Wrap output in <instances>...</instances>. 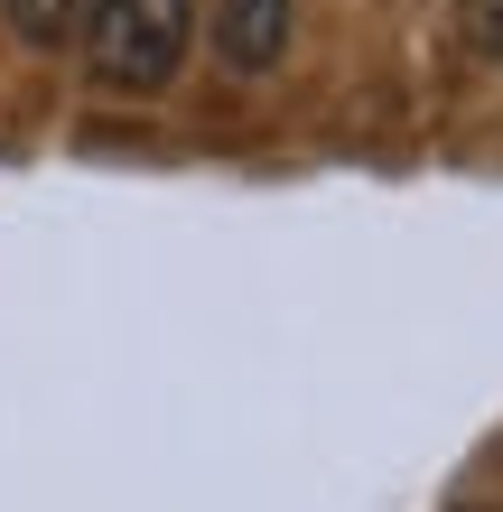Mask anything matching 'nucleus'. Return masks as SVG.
<instances>
[{
    "mask_svg": "<svg viewBox=\"0 0 503 512\" xmlns=\"http://www.w3.org/2000/svg\"><path fill=\"white\" fill-rule=\"evenodd\" d=\"M75 38L103 94H168L196 47V0H94Z\"/></svg>",
    "mask_w": 503,
    "mask_h": 512,
    "instance_id": "1",
    "label": "nucleus"
},
{
    "mask_svg": "<svg viewBox=\"0 0 503 512\" xmlns=\"http://www.w3.org/2000/svg\"><path fill=\"white\" fill-rule=\"evenodd\" d=\"M299 38V0H215V56L233 75H271Z\"/></svg>",
    "mask_w": 503,
    "mask_h": 512,
    "instance_id": "2",
    "label": "nucleus"
},
{
    "mask_svg": "<svg viewBox=\"0 0 503 512\" xmlns=\"http://www.w3.org/2000/svg\"><path fill=\"white\" fill-rule=\"evenodd\" d=\"M84 10H94V0H0V19H10L19 47H66L84 28Z\"/></svg>",
    "mask_w": 503,
    "mask_h": 512,
    "instance_id": "3",
    "label": "nucleus"
},
{
    "mask_svg": "<svg viewBox=\"0 0 503 512\" xmlns=\"http://www.w3.org/2000/svg\"><path fill=\"white\" fill-rule=\"evenodd\" d=\"M457 38H466V56L503 66V0H457Z\"/></svg>",
    "mask_w": 503,
    "mask_h": 512,
    "instance_id": "4",
    "label": "nucleus"
}]
</instances>
